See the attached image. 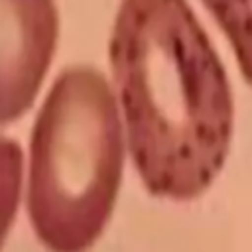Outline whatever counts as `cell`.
I'll use <instances>...</instances> for the list:
<instances>
[{"label": "cell", "mask_w": 252, "mask_h": 252, "mask_svg": "<svg viewBox=\"0 0 252 252\" xmlns=\"http://www.w3.org/2000/svg\"><path fill=\"white\" fill-rule=\"evenodd\" d=\"M55 39L53 0H0V126L20 120L33 106Z\"/></svg>", "instance_id": "obj_3"}, {"label": "cell", "mask_w": 252, "mask_h": 252, "mask_svg": "<svg viewBox=\"0 0 252 252\" xmlns=\"http://www.w3.org/2000/svg\"><path fill=\"white\" fill-rule=\"evenodd\" d=\"M224 33L236 65L252 87V0H201Z\"/></svg>", "instance_id": "obj_4"}, {"label": "cell", "mask_w": 252, "mask_h": 252, "mask_svg": "<svg viewBox=\"0 0 252 252\" xmlns=\"http://www.w3.org/2000/svg\"><path fill=\"white\" fill-rule=\"evenodd\" d=\"M126 152L146 191L191 201L222 171L234 134L226 69L187 0H120L108 39Z\"/></svg>", "instance_id": "obj_1"}, {"label": "cell", "mask_w": 252, "mask_h": 252, "mask_svg": "<svg viewBox=\"0 0 252 252\" xmlns=\"http://www.w3.org/2000/svg\"><path fill=\"white\" fill-rule=\"evenodd\" d=\"M22 158L18 140L0 136V248L18 211L24 173Z\"/></svg>", "instance_id": "obj_5"}, {"label": "cell", "mask_w": 252, "mask_h": 252, "mask_svg": "<svg viewBox=\"0 0 252 252\" xmlns=\"http://www.w3.org/2000/svg\"><path fill=\"white\" fill-rule=\"evenodd\" d=\"M126 138L112 85L96 67L61 71L30 132L26 211L49 252H89L120 189Z\"/></svg>", "instance_id": "obj_2"}]
</instances>
